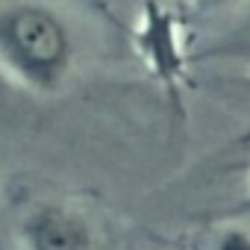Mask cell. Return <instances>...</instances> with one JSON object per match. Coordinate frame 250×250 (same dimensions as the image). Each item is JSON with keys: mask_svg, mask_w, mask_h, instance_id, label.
<instances>
[{"mask_svg": "<svg viewBox=\"0 0 250 250\" xmlns=\"http://www.w3.org/2000/svg\"><path fill=\"white\" fill-rule=\"evenodd\" d=\"M203 250H250V227L238 221L224 224L206 235Z\"/></svg>", "mask_w": 250, "mask_h": 250, "instance_id": "3", "label": "cell"}, {"mask_svg": "<svg viewBox=\"0 0 250 250\" xmlns=\"http://www.w3.org/2000/svg\"><path fill=\"white\" fill-rule=\"evenodd\" d=\"M77 59L74 30L62 12L42 0H18L0 9V71L33 94L65 88Z\"/></svg>", "mask_w": 250, "mask_h": 250, "instance_id": "1", "label": "cell"}, {"mask_svg": "<svg viewBox=\"0 0 250 250\" xmlns=\"http://www.w3.org/2000/svg\"><path fill=\"white\" fill-rule=\"evenodd\" d=\"M197 6H203V9H221V6H229V3H235V0H194Z\"/></svg>", "mask_w": 250, "mask_h": 250, "instance_id": "4", "label": "cell"}, {"mask_svg": "<svg viewBox=\"0 0 250 250\" xmlns=\"http://www.w3.org/2000/svg\"><path fill=\"white\" fill-rule=\"evenodd\" d=\"M241 212H250V165H247V183H244V197H241Z\"/></svg>", "mask_w": 250, "mask_h": 250, "instance_id": "5", "label": "cell"}, {"mask_svg": "<svg viewBox=\"0 0 250 250\" xmlns=\"http://www.w3.org/2000/svg\"><path fill=\"white\" fill-rule=\"evenodd\" d=\"M18 250H94V227L85 212L62 200L27 206L15 227Z\"/></svg>", "mask_w": 250, "mask_h": 250, "instance_id": "2", "label": "cell"}]
</instances>
